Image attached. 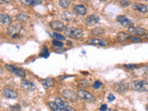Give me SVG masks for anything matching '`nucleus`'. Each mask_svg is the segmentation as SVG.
Returning a JSON list of instances; mask_svg holds the SVG:
<instances>
[{
	"label": "nucleus",
	"instance_id": "1",
	"mask_svg": "<svg viewBox=\"0 0 148 111\" xmlns=\"http://www.w3.org/2000/svg\"><path fill=\"white\" fill-rule=\"evenodd\" d=\"M64 34L66 36L69 37V38L75 39V40L82 39L83 37V32L81 29H78V28H73V27L65 28Z\"/></svg>",
	"mask_w": 148,
	"mask_h": 111
},
{
	"label": "nucleus",
	"instance_id": "2",
	"mask_svg": "<svg viewBox=\"0 0 148 111\" xmlns=\"http://www.w3.org/2000/svg\"><path fill=\"white\" fill-rule=\"evenodd\" d=\"M132 88L137 92H148V81L145 80H137L132 82Z\"/></svg>",
	"mask_w": 148,
	"mask_h": 111
},
{
	"label": "nucleus",
	"instance_id": "3",
	"mask_svg": "<svg viewBox=\"0 0 148 111\" xmlns=\"http://www.w3.org/2000/svg\"><path fill=\"white\" fill-rule=\"evenodd\" d=\"M21 30H22V25L21 24V23L10 24L8 27V34L9 36L13 37V38H15V37H17L18 34H20Z\"/></svg>",
	"mask_w": 148,
	"mask_h": 111
},
{
	"label": "nucleus",
	"instance_id": "4",
	"mask_svg": "<svg viewBox=\"0 0 148 111\" xmlns=\"http://www.w3.org/2000/svg\"><path fill=\"white\" fill-rule=\"evenodd\" d=\"M6 69L9 72H11L13 74H15V75L18 76V77H21V78H24L25 75H26V72L23 69L21 68H18L16 66H13V65H6Z\"/></svg>",
	"mask_w": 148,
	"mask_h": 111
},
{
	"label": "nucleus",
	"instance_id": "5",
	"mask_svg": "<svg viewBox=\"0 0 148 111\" xmlns=\"http://www.w3.org/2000/svg\"><path fill=\"white\" fill-rule=\"evenodd\" d=\"M77 95L79 98H81L82 100H84L86 102H94L95 100V96L92 95L91 92H87L83 89H80L77 92Z\"/></svg>",
	"mask_w": 148,
	"mask_h": 111
},
{
	"label": "nucleus",
	"instance_id": "6",
	"mask_svg": "<svg viewBox=\"0 0 148 111\" xmlns=\"http://www.w3.org/2000/svg\"><path fill=\"white\" fill-rule=\"evenodd\" d=\"M148 31L145 30V28H141V27H136V26H131L128 28V32L129 34H132V35H136L139 37H143L145 35Z\"/></svg>",
	"mask_w": 148,
	"mask_h": 111
},
{
	"label": "nucleus",
	"instance_id": "7",
	"mask_svg": "<svg viewBox=\"0 0 148 111\" xmlns=\"http://www.w3.org/2000/svg\"><path fill=\"white\" fill-rule=\"evenodd\" d=\"M62 95L63 97L66 100L68 101H71V102H76L78 99V95L76 92H74L73 91L67 89V90H64L62 92Z\"/></svg>",
	"mask_w": 148,
	"mask_h": 111
},
{
	"label": "nucleus",
	"instance_id": "8",
	"mask_svg": "<svg viewBox=\"0 0 148 111\" xmlns=\"http://www.w3.org/2000/svg\"><path fill=\"white\" fill-rule=\"evenodd\" d=\"M87 44L89 45H97V46H108L109 44L108 42L106 40H104V39H100V38H90L87 40Z\"/></svg>",
	"mask_w": 148,
	"mask_h": 111
},
{
	"label": "nucleus",
	"instance_id": "9",
	"mask_svg": "<svg viewBox=\"0 0 148 111\" xmlns=\"http://www.w3.org/2000/svg\"><path fill=\"white\" fill-rule=\"evenodd\" d=\"M117 21L119 23H120L123 27H131V26H133V21H131L128 17H126L125 15H119L117 17Z\"/></svg>",
	"mask_w": 148,
	"mask_h": 111
},
{
	"label": "nucleus",
	"instance_id": "10",
	"mask_svg": "<svg viewBox=\"0 0 148 111\" xmlns=\"http://www.w3.org/2000/svg\"><path fill=\"white\" fill-rule=\"evenodd\" d=\"M100 21V17L97 14H91L85 18V22L87 25L90 26H95L96 24H98Z\"/></svg>",
	"mask_w": 148,
	"mask_h": 111
},
{
	"label": "nucleus",
	"instance_id": "11",
	"mask_svg": "<svg viewBox=\"0 0 148 111\" xmlns=\"http://www.w3.org/2000/svg\"><path fill=\"white\" fill-rule=\"evenodd\" d=\"M51 29H53L56 32H62L65 30V24L60 21H53L50 22Z\"/></svg>",
	"mask_w": 148,
	"mask_h": 111
},
{
	"label": "nucleus",
	"instance_id": "12",
	"mask_svg": "<svg viewBox=\"0 0 148 111\" xmlns=\"http://www.w3.org/2000/svg\"><path fill=\"white\" fill-rule=\"evenodd\" d=\"M21 86H22L23 89H25L26 91H29V92L34 91L36 89V85L34 82H31V81L25 80V79L21 80Z\"/></svg>",
	"mask_w": 148,
	"mask_h": 111
},
{
	"label": "nucleus",
	"instance_id": "13",
	"mask_svg": "<svg viewBox=\"0 0 148 111\" xmlns=\"http://www.w3.org/2000/svg\"><path fill=\"white\" fill-rule=\"evenodd\" d=\"M3 95L8 99H16L18 98V92L10 88H6L3 91Z\"/></svg>",
	"mask_w": 148,
	"mask_h": 111
},
{
	"label": "nucleus",
	"instance_id": "14",
	"mask_svg": "<svg viewBox=\"0 0 148 111\" xmlns=\"http://www.w3.org/2000/svg\"><path fill=\"white\" fill-rule=\"evenodd\" d=\"M73 10L79 16H85L87 14V8L83 5H76V6H74Z\"/></svg>",
	"mask_w": 148,
	"mask_h": 111
},
{
	"label": "nucleus",
	"instance_id": "15",
	"mask_svg": "<svg viewBox=\"0 0 148 111\" xmlns=\"http://www.w3.org/2000/svg\"><path fill=\"white\" fill-rule=\"evenodd\" d=\"M132 8L135 11L140 12V13H146L148 11V8L146 5L141 4V3H134L132 5Z\"/></svg>",
	"mask_w": 148,
	"mask_h": 111
},
{
	"label": "nucleus",
	"instance_id": "16",
	"mask_svg": "<svg viewBox=\"0 0 148 111\" xmlns=\"http://www.w3.org/2000/svg\"><path fill=\"white\" fill-rule=\"evenodd\" d=\"M0 22L5 26H9L12 22V18L8 14H0Z\"/></svg>",
	"mask_w": 148,
	"mask_h": 111
},
{
	"label": "nucleus",
	"instance_id": "17",
	"mask_svg": "<svg viewBox=\"0 0 148 111\" xmlns=\"http://www.w3.org/2000/svg\"><path fill=\"white\" fill-rule=\"evenodd\" d=\"M54 82H55V81L53 78H45L44 80L41 81V84L45 90H47L54 85Z\"/></svg>",
	"mask_w": 148,
	"mask_h": 111
},
{
	"label": "nucleus",
	"instance_id": "18",
	"mask_svg": "<svg viewBox=\"0 0 148 111\" xmlns=\"http://www.w3.org/2000/svg\"><path fill=\"white\" fill-rule=\"evenodd\" d=\"M44 0H20V2L26 6H36L43 3Z\"/></svg>",
	"mask_w": 148,
	"mask_h": 111
},
{
	"label": "nucleus",
	"instance_id": "19",
	"mask_svg": "<svg viewBox=\"0 0 148 111\" xmlns=\"http://www.w3.org/2000/svg\"><path fill=\"white\" fill-rule=\"evenodd\" d=\"M55 102L57 103V105H58V106L59 108V110L60 111H62L69 105L68 101H65V100H63L61 98H59V97H57V98H56V100H55Z\"/></svg>",
	"mask_w": 148,
	"mask_h": 111
},
{
	"label": "nucleus",
	"instance_id": "20",
	"mask_svg": "<svg viewBox=\"0 0 148 111\" xmlns=\"http://www.w3.org/2000/svg\"><path fill=\"white\" fill-rule=\"evenodd\" d=\"M91 34L95 37H99V36L103 35L105 34V30L101 27H95L92 30Z\"/></svg>",
	"mask_w": 148,
	"mask_h": 111
},
{
	"label": "nucleus",
	"instance_id": "21",
	"mask_svg": "<svg viewBox=\"0 0 148 111\" xmlns=\"http://www.w3.org/2000/svg\"><path fill=\"white\" fill-rule=\"evenodd\" d=\"M129 34H127V32H120L117 35V41L119 42V43H123V42H125L127 39H129Z\"/></svg>",
	"mask_w": 148,
	"mask_h": 111
},
{
	"label": "nucleus",
	"instance_id": "22",
	"mask_svg": "<svg viewBox=\"0 0 148 111\" xmlns=\"http://www.w3.org/2000/svg\"><path fill=\"white\" fill-rule=\"evenodd\" d=\"M17 20L21 22H26L30 20V17L25 15V14H23V13H20L17 15Z\"/></svg>",
	"mask_w": 148,
	"mask_h": 111
},
{
	"label": "nucleus",
	"instance_id": "23",
	"mask_svg": "<svg viewBox=\"0 0 148 111\" xmlns=\"http://www.w3.org/2000/svg\"><path fill=\"white\" fill-rule=\"evenodd\" d=\"M52 37L54 38V40H58V41H61V42L66 41V36L60 34H58V32H53Z\"/></svg>",
	"mask_w": 148,
	"mask_h": 111
},
{
	"label": "nucleus",
	"instance_id": "24",
	"mask_svg": "<svg viewBox=\"0 0 148 111\" xmlns=\"http://www.w3.org/2000/svg\"><path fill=\"white\" fill-rule=\"evenodd\" d=\"M58 4L61 8L67 9L69 8V6H71V1H69V0H59Z\"/></svg>",
	"mask_w": 148,
	"mask_h": 111
},
{
	"label": "nucleus",
	"instance_id": "25",
	"mask_svg": "<svg viewBox=\"0 0 148 111\" xmlns=\"http://www.w3.org/2000/svg\"><path fill=\"white\" fill-rule=\"evenodd\" d=\"M128 83H124V84H119V87L117 88V91L120 94H123V92L128 89Z\"/></svg>",
	"mask_w": 148,
	"mask_h": 111
},
{
	"label": "nucleus",
	"instance_id": "26",
	"mask_svg": "<svg viewBox=\"0 0 148 111\" xmlns=\"http://www.w3.org/2000/svg\"><path fill=\"white\" fill-rule=\"evenodd\" d=\"M48 106L50 108V109L52 111H60L59 110V108L58 106L57 103L56 102H49L48 103Z\"/></svg>",
	"mask_w": 148,
	"mask_h": 111
},
{
	"label": "nucleus",
	"instance_id": "27",
	"mask_svg": "<svg viewBox=\"0 0 148 111\" xmlns=\"http://www.w3.org/2000/svg\"><path fill=\"white\" fill-rule=\"evenodd\" d=\"M129 39L132 42H133V43H140V42H142V39L140 38V37L136 36V35H132V34L129 36Z\"/></svg>",
	"mask_w": 148,
	"mask_h": 111
},
{
	"label": "nucleus",
	"instance_id": "28",
	"mask_svg": "<svg viewBox=\"0 0 148 111\" xmlns=\"http://www.w3.org/2000/svg\"><path fill=\"white\" fill-rule=\"evenodd\" d=\"M52 44H53L54 46H56V47H58V48H59V47H63V42H61V41L53 40Z\"/></svg>",
	"mask_w": 148,
	"mask_h": 111
},
{
	"label": "nucleus",
	"instance_id": "29",
	"mask_svg": "<svg viewBox=\"0 0 148 111\" xmlns=\"http://www.w3.org/2000/svg\"><path fill=\"white\" fill-rule=\"evenodd\" d=\"M90 85V82H88L87 81H85V80H82V82L80 83V87H82V88H87L88 86Z\"/></svg>",
	"mask_w": 148,
	"mask_h": 111
},
{
	"label": "nucleus",
	"instance_id": "30",
	"mask_svg": "<svg viewBox=\"0 0 148 111\" xmlns=\"http://www.w3.org/2000/svg\"><path fill=\"white\" fill-rule=\"evenodd\" d=\"M102 85H103V83H102L101 82H95L94 83V85H92V87H94V89H99V88L102 87Z\"/></svg>",
	"mask_w": 148,
	"mask_h": 111
},
{
	"label": "nucleus",
	"instance_id": "31",
	"mask_svg": "<svg viewBox=\"0 0 148 111\" xmlns=\"http://www.w3.org/2000/svg\"><path fill=\"white\" fill-rule=\"evenodd\" d=\"M11 108V109L13 110V111H21V106L20 105H15V106H10Z\"/></svg>",
	"mask_w": 148,
	"mask_h": 111
},
{
	"label": "nucleus",
	"instance_id": "32",
	"mask_svg": "<svg viewBox=\"0 0 148 111\" xmlns=\"http://www.w3.org/2000/svg\"><path fill=\"white\" fill-rule=\"evenodd\" d=\"M62 111H75V109H74V108L72 106H71V105H68L66 108H65Z\"/></svg>",
	"mask_w": 148,
	"mask_h": 111
},
{
	"label": "nucleus",
	"instance_id": "33",
	"mask_svg": "<svg viewBox=\"0 0 148 111\" xmlns=\"http://www.w3.org/2000/svg\"><path fill=\"white\" fill-rule=\"evenodd\" d=\"M137 66L136 65H134V64H128V65H125V68H127L129 69H135Z\"/></svg>",
	"mask_w": 148,
	"mask_h": 111
},
{
	"label": "nucleus",
	"instance_id": "34",
	"mask_svg": "<svg viewBox=\"0 0 148 111\" xmlns=\"http://www.w3.org/2000/svg\"><path fill=\"white\" fill-rule=\"evenodd\" d=\"M108 110V106L106 105H102L100 108V111H106Z\"/></svg>",
	"mask_w": 148,
	"mask_h": 111
},
{
	"label": "nucleus",
	"instance_id": "35",
	"mask_svg": "<svg viewBox=\"0 0 148 111\" xmlns=\"http://www.w3.org/2000/svg\"><path fill=\"white\" fill-rule=\"evenodd\" d=\"M108 101H110V102H112V101H114L115 100V96H114V95H112V94H110L109 95H108Z\"/></svg>",
	"mask_w": 148,
	"mask_h": 111
},
{
	"label": "nucleus",
	"instance_id": "36",
	"mask_svg": "<svg viewBox=\"0 0 148 111\" xmlns=\"http://www.w3.org/2000/svg\"><path fill=\"white\" fill-rule=\"evenodd\" d=\"M143 38H145V39H148V32H147L146 34H145V35H143Z\"/></svg>",
	"mask_w": 148,
	"mask_h": 111
},
{
	"label": "nucleus",
	"instance_id": "37",
	"mask_svg": "<svg viewBox=\"0 0 148 111\" xmlns=\"http://www.w3.org/2000/svg\"><path fill=\"white\" fill-rule=\"evenodd\" d=\"M0 1H2V2H11L12 1V0H0Z\"/></svg>",
	"mask_w": 148,
	"mask_h": 111
},
{
	"label": "nucleus",
	"instance_id": "38",
	"mask_svg": "<svg viewBox=\"0 0 148 111\" xmlns=\"http://www.w3.org/2000/svg\"><path fill=\"white\" fill-rule=\"evenodd\" d=\"M81 1H82V2H88L89 0H81Z\"/></svg>",
	"mask_w": 148,
	"mask_h": 111
},
{
	"label": "nucleus",
	"instance_id": "39",
	"mask_svg": "<svg viewBox=\"0 0 148 111\" xmlns=\"http://www.w3.org/2000/svg\"><path fill=\"white\" fill-rule=\"evenodd\" d=\"M101 2H106V1H108V0H100Z\"/></svg>",
	"mask_w": 148,
	"mask_h": 111
},
{
	"label": "nucleus",
	"instance_id": "40",
	"mask_svg": "<svg viewBox=\"0 0 148 111\" xmlns=\"http://www.w3.org/2000/svg\"><path fill=\"white\" fill-rule=\"evenodd\" d=\"M146 110H147V111H148V105H147V106H146Z\"/></svg>",
	"mask_w": 148,
	"mask_h": 111
},
{
	"label": "nucleus",
	"instance_id": "41",
	"mask_svg": "<svg viewBox=\"0 0 148 111\" xmlns=\"http://www.w3.org/2000/svg\"><path fill=\"white\" fill-rule=\"evenodd\" d=\"M147 100H148V98H147Z\"/></svg>",
	"mask_w": 148,
	"mask_h": 111
},
{
	"label": "nucleus",
	"instance_id": "42",
	"mask_svg": "<svg viewBox=\"0 0 148 111\" xmlns=\"http://www.w3.org/2000/svg\"><path fill=\"white\" fill-rule=\"evenodd\" d=\"M116 111H117V110H116Z\"/></svg>",
	"mask_w": 148,
	"mask_h": 111
}]
</instances>
